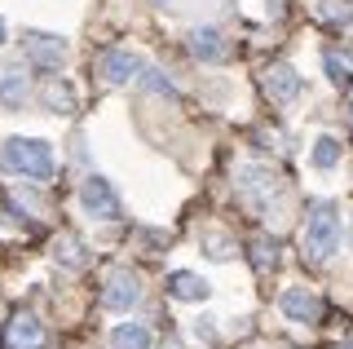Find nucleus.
<instances>
[{
    "mask_svg": "<svg viewBox=\"0 0 353 349\" xmlns=\"http://www.w3.org/2000/svg\"><path fill=\"white\" fill-rule=\"evenodd\" d=\"M309 159H314V168H323V172L336 168V163H340V141L323 133V137L314 141V155H309Z\"/></svg>",
    "mask_w": 353,
    "mask_h": 349,
    "instance_id": "obj_14",
    "label": "nucleus"
},
{
    "mask_svg": "<svg viewBox=\"0 0 353 349\" xmlns=\"http://www.w3.org/2000/svg\"><path fill=\"white\" fill-rule=\"evenodd\" d=\"M279 310L287 319H296V323H314L318 319V301H314V292H305V288H287L279 297Z\"/></svg>",
    "mask_w": 353,
    "mask_h": 349,
    "instance_id": "obj_12",
    "label": "nucleus"
},
{
    "mask_svg": "<svg viewBox=\"0 0 353 349\" xmlns=\"http://www.w3.org/2000/svg\"><path fill=\"white\" fill-rule=\"evenodd\" d=\"M265 9H270V18H283V9H287V0H265Z\"/></svg>",
    "mask_w": 353,
    "mask_h": 349,
    "instance_id": "obj_22",
    "label": "nucleus"
},
{
    "mask_svg": "<svg viewBox=\"0 0 353 349\" xmlns=\"http://www.w3.org/2000/svg\"><path fill=\"white\" fill-rule=\"evenodd\" d=\"M301 89H305V80L292 62H270V71H265V93H270L274 102H296Z\"/></svg>",
    "mask_w": 353,
    "mask_h": 349,
    "instance_id": "obj_7",
    "label": "nucleus"
},
{
    "mask_svg": "<svg viewBox=\"0 0 353 349\" xmlns=\"http://www.w3.org/2000/svg\"><path fill=\"white\" fill-rule=\"evenodd\" d=\"M80 203H84V212L88 217H97V221H119L124 217V208H119V195L115 186H110L106 177H84V186H80Z\"/></svg>",
    "mask_w": 353,
    "mask_h": 349,
    "instance_id": "obj_4",
    "label": "nucleus"
},
{
    "mask_svg": "<svg viewBox=\"0 0 353 349\" xmlns=\"http://www.w3.org/2000/svg\"><path fill=\"white\" fill-rule=\"evenodd\" d=\"M349 115H353V93H349Z\"/></svg>",
    "mask_w": 353,
    "mask_h": 349,
    "instance_id": "obj_24",
    "label": "nucleus"
},
{
    "mask_svg": "<svg viewBox=\"0 0 353 349\" xmlns=\"http://www.w3.org/2000/svg\"><path fill=\"white\" fill-rule=\"evenodd\" d=\"M110 345H115V349H150V327H141V323H115Z\"/></svg>",
    "mask_w": 353,
    "mask_h": 349,
    "instance_id": "obj_13",
    "label": "nucleus"
},
{
    "mask_svg": "<svg viewBox=\"0 0 353 349\" xmlns=\"http://www.w3.org/2000/svg\"><path fill=\"white\" fill-rule=\"evenodd\" d=\"M22 97H27L22 75H0V102H5V106H22Z\"/></svg>",
    "mask_w": 353,
    "mask_h": 349,
    "instance_id": "obj_17",
    "label": "nucleus"
},
{
    "mask_svg": "<svg viewBox=\"0 0 353 349\" xmlns=\"http://www.w3.org/2000/svg\"><path fill=\"white\" fill-rule=\"evenodd\" d=\"M327 75H331V84H336V89H349V84H353V75H349V67H345V62H336V53H327Z\"/></svg>",
    "mask_w": 353,
    "mask_h": 349,
    "instance_id": "obj_20",
    "label": "nucleus"
},
{
    "mask_svg": "<svg viewBox=\"0 0 353 349\" xmlns=\"http://www.w3.org/2000/svg\"><path fill=\"white\" fill-rule=\"evenodd\" d=\"M239 199L256 212H270V203L283 199V181L261 163H248V168H239Z\"/></svg>",
    "mask_w": 353,
    "mask_h": 349,
    "instance_id": "obj_3",
    "label": "nucleus"
},
{
    "mask_svg": "<svg viewBox=\"0 0 353 349\" xmlns=\"http://www.w3.org/2000/svg\"><path fill=\"white\" fill-rule=\"evenodd\" d=\"M141 301V279L132 275V270H115V275L106 279V292H102V305L110 314H128L132 305Z\"/></svg>",
    "mask_w": 353,
    "mask_h": 349,
    "instance_id": "obj_5",
    "label": "nucleus"
},
{
    "mask_svg": "<svg viewBox=\"0 0 353 349\" xmlns=\"http://www.w3.org/2000/svg\"><path fill=\"white\" fill-rule=\"evenodd\" d=\"M159 5H163V0H159Z\"/></svg>",
    "mask_w": 353,
    "mask_h": 349,
    "instance_id": "obj_27",
    "label": "nucleus"
},
{
    "mask_svg": "<svg viewBox=\"0 0 353 349\" xmlns=\"http://www.w3.org/2000/svg\"><path fill=\"white\" fill-rule=\"evenodd\" d=\"M168 349H176V345H168Z\"/></svg>",
    "mask_w": 353,
    "mask_h": 349,
    "instance_id": "obj_26",
    "label": "nucleus"
},
{
    "mask_svg": "<svg viewBox=\"0 0 353 349\" xmlns=\"http://www.w3.org/2000/svg\"><path fill=\"white\" fill-rule=\"evenodd\" d=\"M190 53L199 62H225V40H221V31L216 27H194L190 31Z\"/></svg>",
    "mask_w": 353,
    "mask_h": 349,
    "instance_id": "obj_11",
    "label": "nucleus"
},
{
    "mask_svg": "<svg viewBox=\"0 0 353 349\" xmlns=\"http://www.w3.org/2000/svg\"><path fill=\"white\" fill-rule=\"evenodd\" d=\"M0 168L18 172L27 181H49L53 177V146L44 137H9L0 150Z\"/></svg>",
    "mask_w": 353,
    "mask_h": 349,
    "instance_id": "obj_1",
    "label": "nucleus"
},
{
    "mask_svg": "<svg viewBox=\"0 0 353 349\" xmlns=\"http://www.w3.org/2000/svg\"><path fill=\"white\" fill-rule=\"evenodd\" d=\"M203 248L212 261H230L234 257V239H230L225 230H203Z\"/></svg>",
    "mask_w": 353,
    "mask_h": 349,
    "instance_id": "obj_15",
    "label": "nucleus"
},
{
    "mask_svg": "<svg viewBox=\"0 0 353 349\" xmlns=\"http://www.w3.org/2000/svg\"><path fill=\"white\" fill-rule=\"evenodd\" d=\"M58 257H62V266L80 270V266H84V257H80V239H71V235H66V239H62V252H58Z\"/></svg>",
    "mask_w": 353,
    "mask_h": 349,
    "instance_id": "obj_21",
    "label": "nucleus"
},
{
    "mask_svg": "<svg viewBox=\"0 0 353 349\" xmlns=\"http://www.w3.org/2000/svg\"><path fill=\"white\" fill-rule=\"evenodd\" d=\"M340 248V208L331 199H318L305 217V252L309 261H327Z\"/></svg>",
    "mask_w": 353,
    "mask_h": 349,
    "instance_id": "obj_2",
    "label": "nucleus"
},
{
    "mask_svg": "<svg viewBox=\"0 0 353 349\" xmlns=\"http://www.w3.org/2000/svg\"><path fill=\"white\" fill-rule=\"evenodd\" d=\"M5 345H9V349H44V345H49V332H44L40 319L18 314V319L9 323V332H5Z\"/></svg>",
    "mask_w": 353,
    "mask_h": 349,
    "instance_id": "obj_9",
    "label": "nucleus"
},
{
    "mask_svg": "<svg viewBox=\"0 0 353 349\" xmlns=\"http://www.w3.org/2000/svg\"><path fill=\"white\" fill-rule=\"evenodd\" d=\"M252 252H256V270H270L274 261H279V243H274V239H256Z\"/></svg>",
    "mask_w": 353,
    "mask_h": 349,
    "instance_id": "obj_19",
    "label": "nucleus"
},
{
    "mask_svg": "<svg viewBox=\"0 0 353 349\" xmlns=\"http://www.w3.org/2000/svg\"><path fill=\"white\" fill-rule=\"evenodd\" d=\"M0 45H5V18H0Z\"/></svg>",
    "mask_w": 353,
    "mask_h": 349,
    "instance_id": "obj_23",
    "label": "nucleus"
},
{
    "mask_svg": "<svg viewBox=\"0 0 353 349\" xmlns=\"http://www.w3.org/2000/svg\"><path fill=\"white\" fill-rule=\"evenodd\" d=\"M168 297L181 305H203L212 297V283L203 275H194V270H176V275H168Z\"/></svg>",
    "mask_w": 353,
    "mask_h": 349,
    "instance_id": "obj_8",
    "label": "nucleus"
},
{
    "mask_svg": "<svg viewBox=\"0 0 353 349\" xmlns=\"http://www.w3.org/2000/svg\"><path fill=\"white\" fill-rule=\"evenodd\" d=\"M336 349H353V341H349V345H336Z\"/></svg>",
    "mask_w": 353,
    "mask_h": 349,
    "instance_id": "obj_25",
    "label": "nucleus"
},
{
    "mask_svg": "<svg viewBox=\"0 0 353 349\" xmlns=\"http://www.w3.org/2000/svg\"><path fill=\"white\" fill-rule=\"evenodd\" d=\"M146 62L137 58V53H128V49H110L106 58H102V75L110 84H137V75Z\"/></svg>",
    "mask_w": 353,
    "mask_h": 349,
    "instance_id": "obj_10",
    "label": "nucleus"
},
{
    "mask_svg": "<svg viewBox=\"0 0 353 349\" xmlns=\"http://www.w3.org/2000/svg\"><path fill=\"white\" fill-rule=\"evenodd\" d=\"M27 58L36 62V67H44V71H58L62 62H66V40L62 36H44V31H27Z\"/></svg>",
    "mask_w": 353,
    "mask_h": 349,
    "instance_id": "obj_6",
    "label": "nucleus"
},
{
    "mask_svg": "<svg viewBox=\"0 0 353 349\" xmlns=\"http://www.w3.org/2000/svg\"><path fill=\"white\" fill-rule=\"evenodd\" d=\"M137 84H141V89H150V93H172V80H168L159 67H141Z\"/></svg>",
    "mask_w": 353,
    "mask_h": 349,
    "instance_id": "obj_18",
    "label": "nucleus"
},
{
    "mask_svg": "<svg viewBox=\"0 0 353 349\" xmlns=\"http://www.w3.org/2000/svg\"><path fill=\"white\" fill-rule=\"evenodd\" d=\"M44 106H53V111H71L75 106V97H71V89H66V84H58V80H49L44 84Z\"/></svg>",
    "mask_w": 353,
    "mask_h": 349,
    "instance_id": "obj_16",
    "label": "nucleus"
}]
</instances>
